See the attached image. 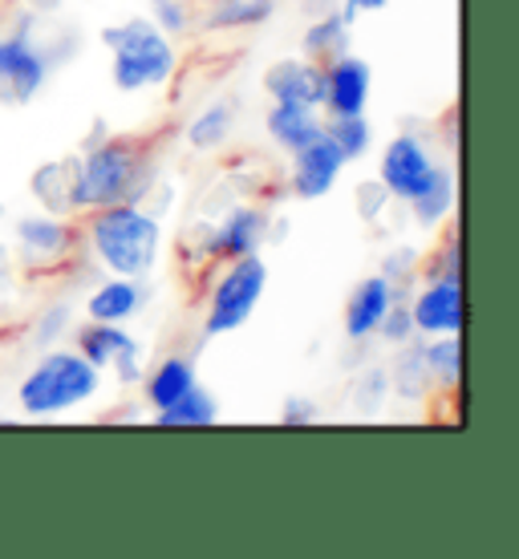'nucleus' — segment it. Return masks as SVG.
<instances>
[{
    "mask_svg": "<svg viewBox=\"0 0 519 559\" xmlns=\"http://www.w3.org/2000/svg\"><path fill=\"white\" fill-rule=\"evenodd\" d=\"M155 179V146H146L142 139H127V134L90 139L73 158V215H90L114 203H142Z\"/></svg>",
    "mask_w": 519,
    "mask_h": 559,
    "instance_id": "obj_1",
    "label": "nucleus"
},
{
    "mask_svg": "<svg viewBox=\"0 0 519 559\" xmlns=\"http://www.w3.org/2000/svg\"><path fill=\"white\" fill-rule=\"evenodd\" d=\"M82 239L106 276L146 280L163 252V215L142 203H114L82 215Z\"/></svg>",
    "mask_w": 519,
    "mask_h": 559,
    "instance_id": "obj_2",
    "label": "nucleus"
},
{
    "mask_svg": "<svg viewBox=\"0 0 519 559\" xmlns=\"http://www.w3.org/2000/svg\"><path fill=\"white\" fill-rule=\"evenodd\" d=\"M102 390V369L85 361L78 349H42L16 381V406L25 418H61L70 409L90 406Z\"/></svg>",
    "mask_w": 519,
    "mask_h": 559,
    "instance_id": "obj_3",
    "label": "nucleus"
},
{
    "mask_svg": "<svg viewBox=\"0 0 519 559\" xmlns=\"http://www.w3.org/2000/svg\"><path fill=\"white\" fill-rule=\"evenodd\" d=\"M102 45L110 49V82L122 94H146L179 73V49L151 16H127L102 28Z\"/></svg>",
    "mask_w": 519,
    "mask_h": 559,
    "instance_id": "obj_4",
    "label": "nucleus"
},
{
    "mask_svg": "<svg viewBox=\"0 0 519 559\" xmlns=\"http://www.w3.org/2000/svg\"><path fill=\"white\" fill-rule=\"evenodd\" d=\"M264 293H268V264L260 255L227 260L224 272L211 284L208 305H203V336L215 341V336L244 329V324L252 321L256 308H260Z\"/></svg>",
    "mask_w": 519,
    "mask_h": 559,
    "instance_id": "obj_5",
    "label": "nucleus"
},
{
    "mask_svg": "<svg viewBox=\"0 0 519 559\" xmlns=\"http://www.w3.org/2000/svg\"><path fill=\"white\" fill-rule=\"evenodd\" d=\"M410 321L418 336H463L467 296L463 276H418L406 296Z\"/></svg>",
    "mask_w": 519,
    "mask_h": 559,
    "instance_id": "obj_6",
    "label": "nucleus"
},
{
    "mask_svg": "<svg viewBox=\"0 0 519 559\" xmlns=\"http://www.w3.org/2000/svg\"><path fill=\"white\" fill-rule=\"evenodd\" d=\"M54 73V61L42 45L33 41L28 28L0 33V98L9 106H25L45 90Z\"/></svg>",
    "mask_w": 519,
    "mask_h": 559,
    "instance_id": "obj_7",
    "label": "nucleus"
},
{
    "mask_svg": "<svg viewBox=\"0 0 519 559\" xmlns=\"http://www.w3.org/2000/svg\"><path fill=\"white\" fill-rule=\"evenodd\" d=\"M438 158L430 151V142L414 134V130H402V134H393L386 142V151H381V163H378V182L386 187V195L398 199V203H410V199L418 195L426 179L435 175Z\"/></svg>",
    "mask_w": 519,
    "mask_h": 559,
    "instance_id": "obj_8",
    "label": "nucleus"
},
{
    "mask_svg": "<svg viewBox=\"0 0 519 559\" xmlns=\"http://www.w3.org/2000/svg\"><path fill=\"white\" fill-rule=\"evenodd\" d=\"M16 252L25 260V267H57L66 255L78 248L82 231L73 227V215H21L13 227Z\"/></svg>",
    "mask_w": 519,
    "mask_h": 559,
    "instance_id": "obj_9",
    "label": "nucleus"
},
{
    "mask_svg": "<svg viewBox=\"0 0 519 559\" xmlns=\"http://www.w3.org/2000/svg\"><path fill=\"white\" fill-rule=\"evenodd\" d=\"M288 158H293L288 191H293L296 199H305V203H317V199L329 195V191L341 182L345 167H350V158L338 151V142L329 139V134H317L309 146L293 151Z\"/></svg>",
    "mask_w": 519,
    "mask_h": 559,
    "instance_id": "obj_10",
    "label": "nucleus"
},
{
    "mask_svg": "<svg viewBox=\"0 0 519 559\" xmlns=\"http://www.w3.org/2000/svg\"><path fill=\"white\" fill-rule=\"evenodd\" d=\"M268 239H272V215L264 203H239L220 224H211V260L227 264L239 255H260Z\"/></svg>",
    "mask_w": 519,
    "mask_h": 559,
    "instance_id": "obj_11",
    "label": "nucleus"
},
{
    "mask_svg": "<svg viewBox=\"0 0 519 559\" xmlns=\"http://www.w3.org/2000/svg\"><path fill=\"white\" fill-rule=\"evenodd\" d=\"M325 118H345V114H365L369 94H374V66L357 53H341L325 61Z\"/></svg>",
    "mask_w": 519,
    "mask_h": 559,
    "instance_id": "obj_12",
    "label": "nucleus"
},
{
    "mask_svg": "<svg viewBox=\"0 0 519 559\" xmlns=\"http://www.w3.org/2000/svg\"><path fill=\"white\" fill-rule=\"evenodd\" d=\"M264 94L272 102H296V106L321 110V94H325L321 61H309V57H281V61H272L264 70Z\"/></svg>",
    "mask_w": 519,
    "mask_h": 559,
    "instance_id": "obj_13",
    "label": "nucleus"
},
{
    "mask_svg": "<svg viewBox=\"0 0 519 559\" xmlns=\"http://www.w3.org/2000/svg\"><path fill=\"white\" fill-rule=\"evenodd\" d=\"M393 300H402V296L393 293V284L381 272L357 280L350 300H345V341L350 345H365L369 336H378V324L390 312Z\"/></svg>",
    "mask_w": 519,
    "mask_h": 559,
    "instance_id": "obj_14",
    "label": "nucleus"
},
{
    "mask_svg": "<svg viewBox=\"0 0 519 559\" xmlns=\"http://www.w3.org/2000/svg\"><path fill=\"white\" fill-rule=\"evenodd\" d=\"M85 321H106V324H130L146 308V284L130 276H106L85 296Z\"/></svg>",
    "mask_w": 519,
    "mask_h": 559,
    "instance_id": "obj_15",
    "label": "nucleus"
},
{
    "mask_svg": "<svg viewBox=\"0 0 519 559\" xmlns=\"http://www.w3.org/2000/svg\"><path fill=\"white\" fill-rule=\"evenodd\" d=\"M196 385H199V369H196V357H187V353H167V357H158L151 365V373H142V397H146L151 414L175 406L182 393H191Z\"/></svg>",
    "mask_w": 519,
    "mask_h": 559,
    "instance_id": "obj_16",
    "label": "nucleus"
},
{
    "mask_svg": "<svg viewBox=\"0 0 519 559\" xmlns=\"http://www.w3.org/2000/svg\"><path fill=\"white\" fill-rule=\"evenodd\" d=\"M353 21H357V9L353 4H333V9H325V13H317L309 21V28H305V37H300V45H305V57L309 61H333V57L350 53V41H353Z\"/></svg>",
    "mask_w": 519,
    "mask_h": 559,
    "instance_id": "obj_17",
    "label": "nucleus"
},
{
    "mask_svg": "<svg viewBox=\"0 0 519 559\" xmlns=\"http://www.w3.org/2000/svg\"><path fill=\"white\" fill-rule=\"evenodd\" d=\"M264 130L272 146H281L284 154L309 146L317 134H325V118L312 106H296V102H272V110L264 114Z\"/></svg>",
    "mask_w": 519,
    "mask_h": 559,
    "instance_id": "obj_18",
    "label": "nucleus"
},
{
    "mask_svg": "<svg viewBox=\"0 0 519 559\" xmlns=\"http://www.w3.org/2000/svg\"><path fill=\"white\" fill-rule=\"evenodd\" d=\"M73 349L82 353L94 369H114V365L139 353V341L130 336L127 324H106V321H85L78 333H73Z\"/></svg>",
    "mask_w": 519,
    "mask_h": 559,
    "instance_id": "obj_19",
    "label": "nucleus"
},
{
    "mask_svg": "<svg viewBox=\"0 0 519 559\" xmlns=\"http://www.w3.org/2000/svg\"><path fill=\"white\" fill-rule=\"evenodd\" d=\"M406 207H410V219H414L422 231H438V227L455 215V207H459V182H455V170H450L447 163H438L435 175L426 179V187L410 199Z\"/></svg>",
    "mask_w": 519,
    "mask_h": 559,
    "instance_id": "obj_20",
    "label": "nucleus"
},
{
    "mask_svg": "<svg viewBox=\"0 0 519 559\" xmlns=\"http://www.w3.org/2000/svg\"><path fill=\"white\" fill-rule=\"evenodd\" d=\"M276 16V0H208L199 9V21L211 33H239V28H260Z\"/></svg>",
    "mask_w": 519,
    "mask_h": 559,
    "instance_id": "obj_21",
    "label": "nucleus"
},
{
    "mask_svg": "<svg viewBox=\"0 0 519 559\" xmlns=\"http://www.w3.org/2000/svg\"><path fill=\"white\" fill-rule=\"evenodd\" d=\"M386 378H390V390L402 402H426L430 397L435 381H430V369H426V357H422V336H414L410 345L398 349L393 365L386 369Z\"/></svg>",
    "mask_w": 519,
    "mask_h": 559,
    "instance_id": "obj_22",
    "label": "nucleus"
},
{
    "mask_svg": "<svg viewBox=\"0 0 519 559\" xmlns=\"http://www.w3.org/2000/svg\"><path fill=\"white\" fill-rule=\"evenodd\" d=\"M28 191L49 215H73V158H54L33 170Z\"/></svg>",
    "mask_w": 519,
    "mask_h": 559,
    "instance_id": "obj_23",
    "label": "nucleus"
},
{
    "mask_svg": "<svg viewBox=\"0 0 519 559\" xmlns=\"http://www.w3.org/2000/svg\"><path fill=\"white\" fill-rule=\"evenodd\" d=\"M232 134H236V106L232 102H211L187 122V146L199 154L224 151Z\"/></svg>",
    "mask_w": 519,
    "mask_h": 559,
    "instance_id": "obj_24",
    "label": "nucleus"
},
{
    "mask_svg": "<svg viewBox=\"0 0 519 559\" xmlns=\"http://www.w3.org/2000/svg\"><path fill=\"white\" fill-rule=\"evenodd\" d=\"M422 357L435 390L455 393L463 385V336H422Z\"/></svg>",
    "mask_w": 519,
    "mask_h": 559,
    "instance_id": "obj_25",
    "label": "nucleus"
},
{
    "mask_svg": "<svg viewBox=\"0 0 519 559\" xmlns=\"http://www.w3.org/2000/svg\"><path fill=\"white\" fill-rule=\"evenodd\" d=\"M215 421H220V402H215L203 385H196L191 393H182L175 406L155 414V426H163V430H208Z\"/></svg>",
    "mask_w": 519,
    "mask_h": 559,
    "instance_id": "obj_26",
    "label": "nucleus"
},
{
    "mask_svg": "<svg viewBox=\"0 0 519 559\" xmlns=\"http://www.w3.org/2000/svg\"><path fill=\"white\" fill-rule=\"evenodd\" d=\"M325 134L338 142V151L357 163L365 154L374 151V127L365 114H345V118H325Z\"/></svg>",
    "mask_w": 519,
    "mask_h": 559,
    "instance_id": "obj_27",
    "label": "nucleus"
},
{
    "mask_svg": "<svg viewBox=\"0 0 519 559\" xmlns=\"http://www.w3.org/2000/svg\"><path fill=\"white\" fill-rule=\"evenodd\" d=\"M418 276H463V236H459V227L443 236L435 255L422 260Z\"/></svg>",
    "mask_w": 519,
    "mask_h": 559,
    "instance_id": "obj_28",
    "label": "nucleus"
},
{
    "mask_svg": "<svg viewBox=\"0 0 519 559\" xmlns=\"http://www.w3.org/2000/svg\"><path fill=\"white\" fill-rule=\"evenodd\" d=\"M418 267H422V255L414 248H393L386 260H381V276L393 284V293L406 300L410 288H414V280H418Z\"/></svg>",
    "mask_w": 519,
    "mask_h": 559,
    "instance_id": "obj_29",
    "label": "nucleus"
},
{
    "mask_svg": "<svg viewBox=\"0 0 519 559\" xmlns=\"http://www.w3.org/2000/svg\"><path fill=\"white\" fill-rule=\"evenodd\" d=\"M70 321H73V308H70V300H57V305H49L33 321V333H28V341L37 345V349H54L57 345V336L70 329Z\"/></svg>",
    "mask_w": 519,
    "mask_h": 559,
    "instance_id": "obj_30",
    "label": "nucleus"
},
{
    "mask_svg": "<svg viewBox=\"0 0 519 559\" xmlns=\"http://www.w3.org/2000/svg\"><path fill=\"white\" fill-rule=\"evenodd\" d=\"M146 4H151V21H155L167 37H182V33L191 28L196 9H191L187 0H146Z\"/></svg>",
    "mask_w": 519,
    "mask_h": 559,
    "instance_id": "obj_31",
    "label": "nucleus"
},
{
    "mask_svg": "<svg viewBox=\"0 0 519 559\" xmlns=\"http://www.w3.org/2000/svg\"><path fill=\"white\" fill-rule=\"evenodd\" d=\"M378 336L390 345V349H402V345H410V341L418 336V329H414V321H410L406 300H393L390 312H386V317H381V324H378Z\"/></svg>",
    "mask_w": 519,
    "mask_h": 559,
    "instance_id": "obj_32",
    "label": "nucleus"
},
{
    "mask_svg": "<svg viewBox=\"0 0 519 559\" xmlns=\"http://www.w3.org/2000/svg\"><path fill=\"white\" fill-rule=\"evenodd\" d=\"M353 397H362V406L374 414V409L390 397V378H386V369H369V373H362V381L353 385Z\"/></svg>",
    "mask_w": 519,
    "mask_h": 559,
    "instance_id": "obj_33",
    "label": "nucleus"
},
{
    "mask_svg": "<svg viewBox=\"0 0 519 559\" xmlns=\"http://www.w3.org/2000/svg\"><path fill=\"white\" fill-rule=\"evenodd\" d=\"M317 421V406H312L309 397H288L281 406V426H293V430H305Z\"/></svg>",
    "mask_w": 519,
    "mask_h": 559,
    "instance_id": "obj_34",
    "label": "nucleus"
},
{
    "mask_svg": "<svg viewBox=\"0 0 519 559\" xmlns=\"http://www.w3.org/2000/svg\"><path fill=\"white\" fill-rule=\"evenodd\" d=\"M386 203H390V195H386V187H381L378 179L365 182V187H362V203H357V207H362V215L369 219V224H374V219H378L381 211H386Z\"/></svg>",
    "mask_w": 519,
    "mask_h": 559,
    "instance_id": "obj_35",
    "label": "nucleus"
},
{
    "mask_svg": "<svg viewBox=\"0 0 519 559\" xmlns=\"http://www.w3.org/2000/svg\"><path fill=\"white\" fill-rule=\"evenodd\" d=\"M114 373H118V381H142V353H130V357H122V361L114 365Z\"/></svg>",
    "mask_w": 519,
    "mask_h": 559,
    "instance_id": "obj_36",
    "label": "nucleus"
},
{
    "mask_svg": "<svg viewBox=\"0 0 519 559\" xmlns=\"http://www.w3.org/2000/svg\"><path fill=\"white\" fill-rule=\"evenodd\" d=\"M345 4H353L357 13H381V9L390 4V0H345Z\"/></svg>",
    "mask_w": 519,
    "mask_h": 559,
    "instance_id": "obj_37",
    "label": "nucleus"
},
{
    "mask_svg": "<svg viewBox=\"0 0 519 559\" xmlns=\"http://www.w3.org/2000/svg\"><path fill=\"white\" fill-rule=\"evenodd\" d=\"M142 4H146V0H142Z\"/></svg>",
    "mask_w": 519,
    "mask_h": 559,
    "instance_id": "obj_38",
    "label": "nucleus"
}]
</instances>
